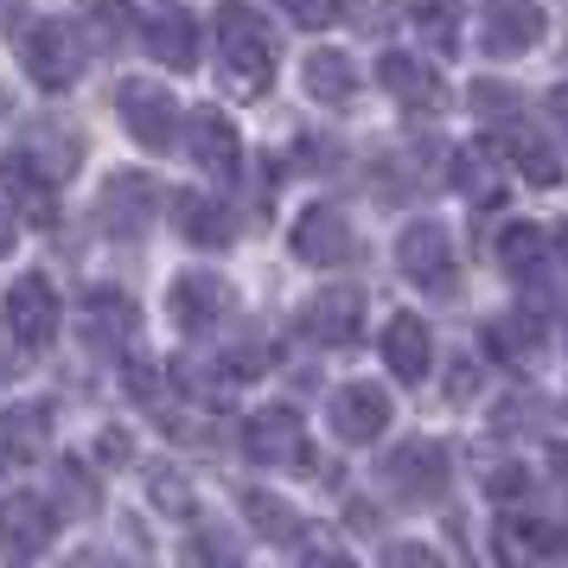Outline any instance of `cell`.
Returning <instances> with one entry per match:
<instances>
[{"instance_id": "35", "label": "cell", "mask_w": 568, "mask_h": 568, "mask_svg": "<svg viewBox=\"0 0 568 568\" xmlns=\"http://www.w3.org/2000/svg\"><path fill=\"white\" fill-rule=\"evenodd\" d=\"M192 556H236V542H224V537H199V542H192Z\"/></svg>"}, {"instance_id": "6", "label": "cell", "mask_w": 568, "mask_h": 568, "mask_svg": "<svg viewBox=\"0 0 568 568\" xmlns=\"http://www.w3.org/2000/svg\"><path fill=\"white\" fill-rule=\"evenodd\" d=\"M294 256L313 262V268H345L358 256V236H352V217L338 205H307L294 217Z\"/></svg>"}, {"instance_id": "26", "label": "cell", "mask_w": 568, "mask_h": 568, "mask_svg": "<svg viewBox=\"0 0 568 568\" xmlns=\"http://www.w3.org/2000/svg\"><path fill=\"white\" fill-rule=\"evenodd\" d=\"M542 243H549V236H542L537 224H511V231L498 236V256H505L511 275H537L542 268Z\"/></svg>"}, {"instance_id": "5", "label": "cell", "mask_w": 568, "mask_h": 568, "mask_svg": "<svg viewBox=\"0 0 568 568\" xmlns=\"http://www.w3.org/2000/svg\"><path fill=\"white\" fill-rule=\"evenodd\" d=\"M20 64H27V78L39 83V90L64 97V90L83 78L78 32L64 27V20H39V27H27V39H20Z\"/></svg>"}, {"instance_id": "10", "label": "cell", "mask_w": 568, "mask_h": 568, "mask_svg": "<svg viewBox=\"0 0 568 568\" xmlns=\"http://www.w3.org/2000/svg\"><path fill=\"white\" fill-rule=\"evenodd\" d=\"M326 415H333V435L338 440H352V447H371V440L389 428V389L384 384H345V389H333V403H326Z\"/></svg>"}, {"instance_id": "40", "label": "cell", "mask_w": 568, "mask_h": 568, "mask_svg": "<svg viewBox=\"0 0 568 568\" xmlns=\"http://www.w3.org/2000/svg\"><path fill=\"white\" fill-rule=\"evenodd\" d=\"M358 7H384V0H358Z\"/></svg>"}, {"instance_id": "20", "label": "cell", "mask_w": 568, "mask_h": 568, "mask_svg": "<svg viewBox=\"0 0 568 568\" xmlns=\"http://www.w3.org/2000/svg\"><path fill=\"white\" fill-rule=\"evenodd\" d=\"M301 83H307V97L320 109H345L358 97V64L345 52H313L307 64H301Z\"/></svg>"}, {"instance_id": "19", "label": "cell", "mask_w": 568, "mask_h": 568, "mask_svg": "<svg viewBox=\"0 0 568 568\" xmlns=\"http://www.w3.org/2000/svg\"><path fill=\"white\" fill-rule=\"evenodd\" d=\"M498 154H505V166H511V173H524L530 185H556V180H562V160H556V148H549L537 129H524V122L498 129Z\"/></svg>"}, {"instance_id": "38", "label": "cell", "mask_w": 568, "mask_h": 568, "mask_svg": "<svg viewBox=\"0 0 568 568\" xmlns=\"http://www.w3.org/2000/svg\"><path fill=\"white\" fill-rule=\"evenodd\" d=\"M549 473H556V486H562V498H568V447H549Z\"/></svg>"}, {"instance_id": "28", "label": "cell", "mask_w": 568, "mask_h": 568, "mask_svg": "<svg viewBox=\"0 0 568 568\" xmlns=\"http://www.w3.org/2000/svg\"><path fill=\"white\" fill-rule=\"evenodd\" d=\"M454 180H460L466 199H479V205H498V180H491V154H486V148H466L460 166H454Z\"/></svg>"}, {"instance_id": "12", "label": "cell", "mask_w": 568, "mask_h": 568, "mask_svg": "<svg viewBox=\"0 0 568 568\" xmlns=\"http://www.w3.org/2000/svg\"><path fill=\"white\" fill-rule=\"evenodd\" d=\"M160 211H166V192H160L148 173H115V180L103 185V224H109L115 236L154 231Z\"/></svg>"}, {"instance_id": "25", "label": "cell", "mask_w": 568, "mask_h": 568, "mask_svg": "<svg viewBox=\"0 0 568 568\" xmlns=\"http://www.w3.org/2000/svg\"><path fill=\"white\" fill-rule=\"evenodd\" d=\"M409 20L422 27L428 45H454V32H460V0H409Z\"/></svg>"}, {"instance_id": "21", "label": "cell", "mask_w": 568, "mask_h": 568, "mask_svg": "<svg viewBox=\"0 0 568 568\" xmlns=\"http://www.w3.org/2000/svg\"><path fill=\"white\" fill-rule=\"evenodd\" d=\"M173 224H180V236H192L199 250H224V243H231V217H224V205L205 199V192H173Z\"/></svg>"}, {"instance_id": "23", "label": "cell", "mask_w": 568, "mask_h": 568, "mask_svg": "<svg viewBox=\"0 0 568 568\" xmlns=\"http://www.w3.org/2000/svg\"><path fill=\"white\" fill-rule=\"evenodd\" d=\"M243 511H250V524H256V537L282 542V549H301V537H307L301 511H294L287 498H275V491H243Z\"/></svg>"}, {"instance_id": "4", "label": "cell", "mask_w": 568, "mask_h": 568, "mask_svg": "<svg viewBox=\"0 0 568 568\" xmlns=\"http://www.w3.org/2000/svg\"><path fill=\"white\" fill-rule=\"evenodd\" d=\"M243 447H250V460L268 466V473H313L307 422L287 409V403H268V409L250 415V428H243Z\"/></svg>"}, {"instance_id": "18", "label": "cell", "mask_w": 568, "mask_h": 568, "mask_svg": "<svg viewBox=\"0 0 568 568\" xmlns=\"http://www.w3.org/2000/svg\"><path fill=\"white\" fill-rule=\"evenodd\" d=\"M78 326H83V338H90L103 358H115V352L134 338V301L129 294H115V287H90V294H83Z\"/></svg>"}, {"instance_id": "2", "label": "cell", "mask_w": 568, "mask_h": 568, "mask_svg": "<svg viewBox=\"0 0 568 568\" xmlns=\"http://www.w3.org/2000/svg\"><path fill=\"white\" fill-rule=\"evenodd\" d=\"M115 115H122V129L148 148V154H166L173 141H180V97L154 78H122L115 83Z\"/></svg>"}, {"instance_id": "30", "label": "cell", "mask_w": 568, "mask_h": 568, "mask_svg": "<svg viewBox=\"0 0 568 568\" xmlns=\"http://www.w3.org/2000/svg\"><path fill=\"white\" fill-rule=\"evenodd\" d=\"M549 530H542V524H524V517H505V542H498V549H505V556H542V549H549Z\"/></svg>"}, {"instance_id": "27", "label": "cell", "mask_w": 568, "mask_h": 568, "mask_svg": "<svg viewBox=\"0 0 568 568\" xmlns=\"http://www.w3.org/2000/svg\"><path fill=\"white\" fill-rule=\"evenodd\" d=\"M58 511L64 517H90L97 511V479L83 473V460H58Z\"/></svg>"}, {"instance_id": "39", "label": "cell", "mask_w": 568, "mask_h": 568, "mask_svg": "<svg viewBox=\"0 0 568 568\" xmlns=\"http://www.w3.org/2000/svg\"><path fill=\"white\" fill-rule=\"evenodd\" d=\"M13 236H20V224H13V211H0V256L13 250Z\"/></svg>"}, {"instance_id": "9", "label": "cell", "mask_w": 568, "mask_h": 568, "mask_svg": "<svg viewBox=\"0 0 568 568\" xmlns=\"http://www.w3.org/2000/svg\"><path fill=\"white\" fill-rule=\"evenodd\" d=\"M166 307H173V320H180L185 333H217L236 313V287L224 275H211V268H192V275L173 282V301Z\"/></svg>"}, {"instance_id": "33", "label": "cell", "mask_w": 568, "mask_h": 568, "mask_svg": "<svg viewBox=\"0 0 568 568\" xmlns=\"http://www.w3.org/2000/svg\"><path fill=\"white\" fill-rule=\"evenodd\" d=\"M491 345H511L517 358L530 364V358H537V345H542V338H537V326H491Z\"/></svg>"}, {"instance_id": "16", "label": "cell", "mask_w": 568, "mask_h": 568, "mask_svg": "<svg viewBox=\"0 0 568 568\" xmlns=\"http://www.w3.org/2000/svg\"><path fill=\"white\" fill-rule=\"evenodd\" d=\"M301 326L320 345H352L364 333V294L358 287H320L307 307H301Z\"/></svg>"}, {"instance_id": "7", "label": "cell", "mask_w": 568, "mask_h": 568, "mask_svg": "<svg viewBox=\"0 0 568 568\" xmlns=\"http://www.w3.org/2000/svg\"><path fill=\"white\" fill-rule=\"evenodd\" d=\"M542 32H549V13H542L537 0H486V7H479V45H486L491 58L530 52Z\"/></svg>"}, {"instance_id": "14", "label": "cell", "mask_w": 568, "mask_h": 568, "mask_svg": "<svg viewBox=\"0 0 568 568\" xmlns=\"http://www.w3.org/2000/svg\"><path fill=\"white\" fill-rule=\"evenodd\" d=\"M377 83H384L403 109H415V115H435V109L447 103L440 71H435V64H422L415 52H384V58H377Z\"/></svg>"}, {"instance_id": "3", "label": "cell", "mask_w": 568, "mask_h": 568, "mask_svg": "<svg viewBox=\"0 0 568 568\" xmlns=\"http://www.w3.org/2000/svg\"><path fill=\"white\" fill-rule=\"evenodd\" d=\"M396 268H403V282H415L422 294H447V287L460 282V262H454L447 224H435V217L403 224V236H396Z\"/></svg>"}, {"instance_id": "1", "label": "cell", "mask_w": 568, "mask_h": 568, "mask_svg": "<svg viewBox=\"0 0 568 568\" xmlns=\"http://www.w3.org/2000/svg\"><path fill=\"white\" fill-rule=\"evenodd\" d=\"M211 39H217V71L231 83L236 97H262L268 83H275V32L262 20L256 7H243V0H224L217 13H211Z\"/></svg>"}, {"instance_id": "11", "label": "cell", "mask_w": 568, "mask_h": 568, "mask_svg": "<svg viewBox=\"0 0 568 568\" xmlns=\"http://www.w3.org/2000/svg\"><path fill=\"white\" fill-rule=\"evenodd\" d=\"M7 333L20 338V345H52L58 338V294H52V282L45 275H20V282L7 287Z\"/></svg>"}, {"instance_id": "29", "label": "cell", "mask_w": 568, "mask_h": 568, "mask_svg": "<svg viewBox=\"0 0 568 568\" xmlns=\"http://www.w3.org/2000/svg\"><path fill=\"white\" fill-rule=\"evenodd\" d=\"M275 7H287V20L307 27V32H326L345 20V0H275Z\"/></svg>"}, {"instance_id": "24", "label": "cell", "mask_w": 568, "mask_h": 568, "mask_svg": "<svg viewBox=\"0 0 568 568\" xmlns=\"http://www.w3.org/2000/svg\"><path fill=\"white\" fill-rule=\"evenodd\" d=\"M45 409H7L0 415V460H27L39 454V440H45Z\"/></svg>"}, {"instance_id": "32", "label": "cell", "mask_w": 568, "mask_h": 568, "mask_svg": "<svg viewBox=\"0 0 568 568\" xmlns=\"http://www.w3.org/2000/svg\"><path fill=\"white\" fill-rule=\"evenodd\" d=\"M486 491L491 498H524V491H530V473H524V466H491Z\"/></svg>"}, {"instance_id": "17", "label": "cell", "mask_w": 568, "mask_h": 568, "mask_svg": "<svg viewBox=\"0 0 568 568\" xmlns=\"http://www.w3.org/2000/svg\"><path fill=\"white\" fill-rule=\"evenodd\" d=\"M384 364L396 384H422L435 371V333H428L422 313H396L384 326Z\"/></svg>"}, {"instance_id": "13", "label": "cell", "mask_w": 568, "mask_h": 568, "mask_svg": "<svg viewBox=\"0 0 568 568\" xmlns=\"http://www.w3.org/2000/svg\"><path fill=\"white\" fill-rule=\"evenodd\" d=\"M58 517L32 498V491H13V498H0V556H13V562H32V556H45V542H52Z\"/></svg>"}, {"instance_id": "34", "label": "cell", "mask_w": 568, "mask_h": 568, "mask_svg": "<svg viewBox=\"0 0 568 568\" xmlns=\"http://www.w3.org/2000/svg\"><path fill=\"white\" fill-rule=\"evenodd\" d=\"M384 556L389 562H435V549H422V542H389Z\"/></svg>"}, {"instance_id": "8", "label": "cell", "mask_w": 568, "mask_h": 568, "mask_svg": "<svg viewBox=\"0 0 568 568\" xmlns=\"http://www.w3.org/2000/svg\"><path fill=\"white\" fill-rule=\"evenodd\" d=\"M384 479L403 491L409 505H428V498L447 491L454 466H447V447H440V440H403V447L384 460Z\"/></svg>"}, {"instance_id": "36", "label": "cell", "mask_w": 568, "mask_h": 568, "mask_svg": "<svg viewBox=\"0 0 568 568\" xmlns=\"http://www.w3.org/2000/svg\"><path fill=\"white\" fill-rule=\"evenodd\" d=\"M549 115H556V129H568V83L549 90Z\"/></svg>"}, {"instance_id": "31", "label": "cell", "mask_w": 568, "mask_h": 568, "mask_svg": "<svg viewBox=\"0 0 568 568\" xmlns=\"http://www.w3.org/2000/svg\"><path fill=\"white\" fill-rule=\"evenodd\" d=\"M148 491H154V505H166V511L192 517V491H185L180 473H154V479H148Z\"/></svg>"}, {"instance_id": "15", "label": "cell", "mask_w": 568, "mask_h": 568, "mask_svg": "<svg viewBox=\"0 0 568 568\" xmlns=\"http://www.w3.org/2000/svg\"><path fill=\"white\" fill-rule=\"evenodd\" d=\"M185 141H192V160L217 173V180H236L243 173V141H236V122L217 115V109H192L185 115Z\"/></svg>"}, {"instance_id": "37", "label": "cell", "mask_w": 568, "mask_h": 568, "mask_svg": "<svg viewBox=\"0 0 568 568\" xmlns=\"http://www.w3.org/2000/svg\"><path fill=\"white\" fill-rule=\"evenodd\" d=\"M466 389H479V371H473V358H460V371H454V396H466Z\"/></svg>"}, {"instance_id": "22", "label": "cell", "mask_w": 568, "mask_h": 568, "mask_svg": "<svg viewBox=\"0 0 568 568\" xmlns=\"http://www.w3.org/2000/svg\"><path fill=\"white\" fill-rule=\"evenodd\" d=\"M148 52L166 71H192L199 64V39H192V20H185L180 7H160L154 20H148Z\"/></svg>"}]
</instances>
